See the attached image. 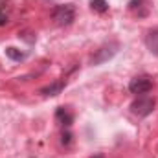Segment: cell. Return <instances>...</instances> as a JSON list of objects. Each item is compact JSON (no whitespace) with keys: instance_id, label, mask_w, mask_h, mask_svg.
Listing matches in <instances>:
<instances>
[{"instance_id":"6da1fadb","label":"cell","mask_w":158,"mask_h":158,"mask_svg":"<svg viewBox=\"0 0 158 158\" xmlns=\"http://www.w3.org/2000/svg\"><path fill=\"white\" fill-rule=\"evenodd\" d=\"M52 19L57 26H70L76 20V7L74 4H61L55 6L52 11Z\"/></svg>"},{"instance_id":"7a4b0ae2","label":"cell","mask_w":158,"mask_h":158,"mask_svg":"<svg viewBox=\"0 0 158 158\" xmlns=\"http://www.w3.org/2000/svg\"><path fill=\"white\" fill-rule=\"evenodd\" d=\"M155 105H156L155 98L140 96L136 101H132V105H131V112H132L134 116H138V118H145V116H149V114L155 110Z\"/></svg>"},{"instance_id":"3957f363","label":"cell","mask_w":158,"mask_h":158,"mask_svg":"<svg viewBox=\"0 0 158 158\" xmlns=\"http://www.w3.org/2000/svg\"><path fill=\"white\" fill-rule=\"evenodd\" d=\"M129 90L132 94H136V96H143L149 90H153V79L149 77V76H138V77L131 79Z\"/></svg>"},{"instance_id":"277c9868","label":"cell","mask_w":158,"mask_h":158,"mask_svg":"<svg viewBox=\"0 0 158 158\" xmlns=\"http://www.w3.org/2000/svg\"><path fill=\"white\" fill-rule=\"evenodd\" d=\"M118 42H110V44H105V46H101L99 50H96V53L92 55V64H101V63H105V61H109V59H112L114 55H116V52H118Z\"/></svg>"},{"instance_id":"5b68a950","label":"cell","mask_w":158,"mask_h":158,"mask_svg":"<svg viewBox=\"0 0 158 158\" xmlns=\"http://www.w3.org/2000/svg\"><path fill=\"white\" fill-rule=\"evenodd\" d=\"M129 11L138 19H145L151 13V0H131Z\"/></svg>"},{"instance_id":"8992f818","label":"cell","mask_w":158,"mask_h":158,"mask_svg":"<svg viewBox=\"0 0 158 158\" xmlns=\"http://www.w3.org/2000/svg\"><path fill=\"white\" fill-rule=\"evenodd\" d=\"M55 119L63 125V127H70L72 125V121H74V114L68 110V109H64V107H59L57 110H55Z\"/></svg>"},{"instance_id":"52a82bcc","label":"cell","mask_w":158,"mask_h":158,"mask_svg":"<svg viewBox=\"0 0 158 158\" xmlns=\"http://www.w3.org/2000/svg\"><path fill=\"white\" fill-rule=\"evenodd\" d=\"M145 46H147V50L153 55H158V28L156 30H151L145 35Z\"/></svg>"},{"instance_id":"ba28073f","label":"cell","mask_w":158,"mask_h":158,"mask_svg":"<svg viewBox=\"0 0 158 158\" xmlns=\"http://www.w3.org/2000/svg\"><path fill=\"white\" fill-rule=\"evenodd\" d=\"M63 86H64V83H63V81H57V83H53V85H50V86H44V88L40 90V94H44V96H57V94L63 90Z\"/></svg>"},{"instance_id":"9c48e42d","label":"cell","mask_w":158,"mask_h":158,"mask_svg":"<svg viewBox=\"0 0 158 158\" xmlns=\"http://www.w3.org/2000/svg\"><path fill=\"white\" fill-rule=\"evenodd\" d=\"M6 55H7L11 61H22V59L26 57L24 52H20L19 48H13V46H7V48H6Z\"/></svg>"},{"instance_id":"30bf717a","label":"cell","mask_w":158,"mask_h":158,"mask_svg":"<svg viewBox=\"0 0 158 158\" xmlns=\"http://www.w3.org/2000/svg\"><path fill=\"white\" fill-rule=\"evenodd\" d=\"M90 7H92V11H96V13H107V11H109L107 0H90Z\"/></svg>"},{"instance_id":"8fae6325","label":"cell","mask_w":158,"mask_h":158,"mask_svg":"<svg viewBox=\"0 0 158 158\" xmlns=\"http://www.w3.org/2000/svg\"><path fill=\"white\" fill-rule=\"evenodd\" d=\"M63 143H64V145H70V143H72V134H70V131H63Z\"/></svg>"},{"instance_id":"7c38bea8","label":"cell","mask_w":158,"mask_h":158,"mask_svg":"<svg viewBox=\"0 0 158 158\" xmlns=\"http://www.w3.org/2000/svg\"><path fill=\"white\" fill-rule=\"evenodd\" d=\"M6 22H7V15L4 11H0V26H4Z\"/></svg>"},{"instance_id":"4fadbf2b","label":"cell","mask_w":158,"mask_h":158,"mask_svg":"<svg viewBox=\"0 0 158 158\" xmlns=\"http://www.w3.org/2000/svg\"><path fill=\"white\" fill-rule=\"evenodd\" d=\"M92 158H103V156L101 155H96V156H92Z\"/></svg>"}]
</instances>
